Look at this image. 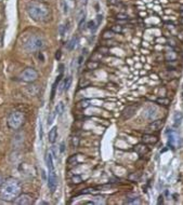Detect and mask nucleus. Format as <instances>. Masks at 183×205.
<instances>
[{
  "mask_svg": "<svg viewBox=\"0 0 183 205\" xmlns=\"http://www.w3.org/2000/svg\"><path fill=\"white\" fill-rule=\"evenodd\" d=\"M109 3H112V5H114V3H116V0H109Z\"/></svg>",
  "mask_w": 183,
  "mask_h": 205,
  "instance_id": "473e14b6",
  "label": "nucleus"
},
{
  "mask_svg": "<svg viewBox=\"0 0 183 205\" xmlns=\"http://www.w3.org/2000/svg\"><path fill=\"white\" fill-rule=\"evenodd\" d=\"M88 28H89L92 33H94V31L97 30V28H98V25L94 23V21H90L89 23H88Z\"/></svg>",
  "mask_w": 183,
  "mask_h": 205,
  "instance_id": "4be33fe9",
  "label": "nucleus"
},
{
  "mask_svg": "<svg viewBox=\"0 0 183 205\" xmlns=\"http://www.w3.org/2000/svg\"><path fill=\"white\" fill-rule=\"evenodd\" d=\"M72 142H73V145H74L75 147H78V145H79V138H78V137H74Z\"/></svg>",
  "mask_w": 183,
  "mask_h": 205,
  "instance_id": "a878e982",
  "label": "nucleus"
},
{
  "mask_svg": "<svg viewBox=\"0 0 183 205\" xmlns=\"http://www.w3.org/2000/svg\"><path fill=\"white\" fill-rule=\"evenodd\" d=\"M164 125V121L163 120H155L152 123H149V126L146 127V130L149 132H153V131H159L162 126Z\"/></svg>",
  "mask_w": 183,
  "mask_h": 205,
  "instance_id": "6e6552de",
  "label": "nucleus"
},
{
  "mask_svg": "<svg viewBox=\"0 0 183 205\" xmlns=\"http://www.w3.org/2000/svg\"><path fill=\"white\" fill-rule=\"evenodd\" d=\"M181 10L183 11V5H181Z\"/></svg>",
  "mask_w": 183,
  "mask_h": 205,
  "instance_id": "72a5a7b5",
  "label": "nucleus"
},
{
  "mask_svg": "<svg viewBox=\"0 0 183 205\" xmlns=\"http://www.w3.org/2000/svg\"><path fill=\"white\" fill-rule=\"evenodd\" d=\"M32 203H33V198H32V195L27 194V193L20 194L14 200V204L17 205H28Z\"/></svg>",
  "mask_w": 183,
  "mask_h": 205,
  "instance_id": "0eeeda50",
  "label": "nucleus"
},
{
  "mask_svg": "<svg viewBox=\"0 0 183 205\" xmlns=\"http://www.w3.org/2000/svg\"><path fill=\"white\" fill-rule=\"evenodd\" d=\"M157 203H158V204H163L164 203V198L162 196V195L158 198V202H157Z\"/></svg>",
  "mask_w": 183,
  "mask_h": 205,
  "instance_id": "c756f323",
  "label": "nucleus"
},
{
  "mask_svg": "<svg viewBox=\"0 0 183 205\" xmlns=\"http://www.w3.org/2000/svg\"><path fill=\"white\" fill-rule=\"evenodd\" d=\"M78 43V38L77 37H74V38H72V39L68 41V43L66 44V48L68 51H72V50H74L76 48V45Z\"/></svg>",
  "mask_w": 183,
  "mask_h": 205,
  "instance_id": "dca6fc26",
  "label": "nucleus"
},
{
  "mask_svg": "<svg viewBox=\"0 0 183 205\" xmlns=\"http://www.w3.org/2000/svg\"><path fill=\"white\" fill-rule=\"evenodd\" d=\"M157 116V109L153 106H149L144 110V117L149 120H153L154 118H156Z\"/></svg>",
  "mask_w": 183,
  "mask_h": 205,
  "instance_id": "1a4fd4ad",
  "label": "nucleus"
},
{
  "mask_svg": "<svg viewBox=\"0 0 183 205\" xmlns=\"http://www.w3.org/2000/svg\"><path fill=\"white\" fill-rule=\"evenodd\" d=\"M113 36H114V33L112 31V30H107V31H105L103 35V38L104 39H107V38H113Z\"/></svg>",
  "mask_w": 183,
  "mask_h": 205,
  "instance_id": "393cba45",
  "label": "nucleus"
},
{
  "mask_svg": "<svg viewBox=\"0 0 183 205\" xmlns=\"http://www.w3.org/2000/svg\"><path fill=\"white\" fill-rule=\"evenodd\" d=\"M61 78H62V75H60L59 77H58V79L55 80L54 84H53V88H52V92H51V99H53V97H54V95H55V89H56V85L59 84V82L61 81Z\"/></svg>",
  "mask_w": 183,
  "mask_h": 205,
  "instance_id": "6ab92c4d",
  "label": "nucleus"
},
{
  "mask_svg": "<svg viewBox=\"0 0 183 205\" xmlns=\"http://www.w3.org/2000/svg\"><path fill=\"white\" fill-rule=\"evenodd\" d=\"M3 177H2V176L0 175V186H2V184H3Z\"/></svg>",
  "mask_w": 183,
  "mask_h": 205,
  "instance_id": "2f4dec72",
  "label": "nucleus"
},
{
  "mask_svg": "<svg viewBox=\"0 0 183 205\" xmlns=\"http://www.w3.org/2000/svg\"><path fill=\"white\" fill-rule=\"evenodd\" d=\"M64 110H65L64 104H63V102H59V104L56 105V107H55V113H56L58 116H62L63 112H64Z\"/></svg>",
  "mask_w": 183,
  "mask_h": 205,
  "instance_id": "a211bd4d",
  "label": "nucleus"
},
{
  "mask_svg": "<svg viewBox=\"0 0 183 205\" xmlns=\"http://www.w3.org/2000/svg\"><path fill=\"white\" fill-rule=\"evenodd\" d=\"M157 137L154 136L153 134H144L142 136V142L143 144H156L157 142Z\"/></svg>",
  "mask_w": 183,
  "mask_h": 205,
  "instance_id": "9d476101",
  "label": "nucleus"
},
{
  "mask_svg": "<svg viewBox=\"0 0 183 205\" xmlns=\"http://www.w3.org/2000/svg\"><path fill=\"white\" fill-rule=\"evenodd\" d=\"M26 10L30 17L36 22H45L49 17V8L42 2H37V1L28 2Z\"/></svg>",
  "mask_w": 183,
  "mask_h": 205,
  "instance_id": "f03ea898",
  "label": "nucleus"
},
{
  "mask_svg": "<svg viewBox=\"0 0 183 205\" xmlns=\"http://www.w3.org/2000/svg\"><path fill=\"white\" fill-rule=\"evenodd\" d=\"M135 110H137V106H128V107L124 110L123 116H124L125 119H129V118H131L133 116Z\"/></svg>",
  "mask_w": 183,
  "mask_h": 205,
  "instance_id": "9b49d317",
  "label": "nucleus"
},
{
  "mask_svg": "<svg viewBox=\"0 0 183 205\" xmlns=\"http://www.w3.org/2000/svg\"><path fill=\"white\" fill-rule=\"evenodd\" d=\"M21 79L25 81V82H35L37 79H38V73L32 67L24 69L22 73H21Z\"/></svg>",
  "mask_w": 183,
  "mask_h": 205,
  "instance_id": "39448f33",
  "label": "nucleus"
},
{
  "mask_svg": "<svg viewBox=\"0 0 183 205\" xmlns=\"http://www.w3.org/2000/svg\"><path fill=\"white\" fill-rule=\"evenodd\" d=\"M181 15H182V16H183V11H182V12H181Z\"/></svg>",
  "mask_w": 183,
  "mask_h": 205,
  "instance_id": "f704fd0d",
  "label": "nucleus"
},
{
  "mask_svg": "<svg viewBox=\"0 0 183 205\" xmlns=\"http://www.w3.org/2000/svg\"><path fill=\"white\" fill-rule=\"evenodd\" d=\"M87 67H88V69H95L99 67V64L97 63V62H94V61H90L87 64Z\"/></svg>",
  "mask_w": 183,
  "mask_h": 205,
  "instance_id": "412c9836",
  "label": "nucleus"
},
{
  "mask_svg": "<svg viewBox=\"0 0 183 205\" xmlns=\"http://www.w3.org/2000/svg\"><path fill=\"white\" fill-rule=\"evenodd\" d=\"M70 83H72V78H70V77H67V78L65 79L64 84H63V90H64V91H68L69 87H70Z\"/></svg>",
  "mask_w": 183,
  "mask_h": 205,
  "instance_id": "aec40b11",
  "label": "nucleus"
},
{
  "mask_svg": "<svg viewBox=\"0 0 183 205\" xmlns=\"http://www.w3.org/2000/svg\"><path fill=\"white\" fill-rule=\"evenodd\" d=\"M182 119H183V114L182 112H176L174 113V116H173V121H174V124H173V126L174 127H179L180 126V124L182 122Z\"/></svg>",
  "mask_w": 183,
  "mask_h": 205,
  "instance_id": "4468645a",
  "label": "nucleus"
},
{
  "mask_svg": "<svg viewBox=\"0 0 183 205\" xmlns=\"http://www.w3.org/2000/svg\"><path fill=\"white\" fill-rule=\"evenodd\" d=\"M117 19H121V20H126V19H128V16L126 14H118L117 15Z\"/></svg>",
  "mask_w": 183,
  "mask_h": 205,
  "instance_id": "c85d7f7f",
  "label": "nucleus"
},
{
  "mask_svg": "<svg viewBox=\"0 0 183 205\" xmlns=\"http://www.w3.org/2000/svg\"><path fill=\"white\" fill-rule=\"evenodd\" d=\"M56 186H58V176L55 173V170H49L48 173V188L49 190L53 193L56 189Z\"/></svg>",
  "mask_w": 183,
  "mask_h": 205,
  "instance_id": "423d86ee",
  "label": "nucleus"
},
{
  "mask_svg": "<svg viewBox=\"0 0 183 205\" xmlns=\"http://www.w3.org/2000/svg\"><path fill=\"white\" fill-rule=\"evenodd\" d=\"M156 102H158V104H160V105H165V106H167V105H169V104H170V101H169L168 98H164V97L158 98Z\"/></svg>",
  "mask_w": 183,
  "mask_h": 205,
  "instance_id": "5701e85b",
  "label": "nucleus"
},
{
  "mask_svg": "<svg viewBox=\"0 0 183 205\" xmlns=\"http://www.w3.org/2000/svg\"><path fill=\"white\" fill-rule=\"evenodd\" d=\"M134 150H135V152H138L139 154H144V153H146V152L149 151L147 147L145 146L144 144H140V145H137V146H135V148H134Z\"/></svg>",
  "mask_w": 183,
  "mask_h": 205,
  "instance_id": "f3484780",
  "label": "nucleus"
},
{
  "mask_svg": "<svg viewBox=\"0 0 183 205\" xmlns=\"http://www.w3.org/2000/svg\"><path fill=\"white\" fill-rule=\"evenodd\" d=\"M25 117L23 112L21 111H13V112L10 113V116L8 117V121H7V124L8 126L10 127L11 130H19L23 123H24Z\"/></svg>",
  "mask_w": 183,
  "mask_h": 205,
  "instance_id": "7ed1b4c3",
  "label": "nucleus"
},
{
  "mask_svg": "<svg viewBox=\"0 0 183 205\" xmlns=\"http://www.w3.org/2000/svg\"><path fill=\"white\" fill-rule=\"evenodd\" d=\"M177 142H178V136H177L176 133L171 131L168 136V146L173 149L174 146H176V144H177Z\"/></svg>",
  "mask_w": 183,
  "mask_h": 205,
  "instance_id": "f8f14e48",
  "label": "nucleus"
},
{
  "mask_svg": "<svg viewBox=\"0 0 183 205\" xmlns=\"http://www.w3.org/2000/svg\"><path fill=\"white\" fill-rule=\"evenodd\" d=\"M70 1H73V0H70Z\"/></svg>",
  "mask_w": 183,
  "mask_h": 205,
  "instance_id": "e433bc0d",
  "label": "nucleus"
},
{
  "mask_svg": "<svg viewBox=\"0 0 183 205\" xmlns=\"http://www.w3.org/2000/svg\"><path fill=\"white\" fill-rule=\"evenodd\" d=\"M73 182L74 184H79V182H81V178L79 176H75V177H73Z\"/></svg>",
  "mask_w": 183,
  "mask_h": 205,
  "instance_id": "bb28decb",
  "label": "nucleus"
},
{
  "mask_svg": "<svg viewBox=\"0 0 183 205\" xmlns=\"http://www.w3.org/2000/svg\"><path fill=\"white\" fill-rule=\"evenodd\" d=\"M111 30H112L113 33H121L123 28H121L120 25H114V26H112V29Z\"/></svg>",
  "mask_w": 183,
  "mask_h": 205,
  "instance_id": "b1692460",
  "label": "nucleus"
},
{
  "mask_svg": "<svg viewBox=\"0 0 183 205\" xmlns=\"http://www.w3.org/2000/svg\"><path fill=\"white\" fill-rule=\"evenodd\" d=\"M97 20H98V22H97V25H100V24H101V22H102V20H103V16L99 14L98 16H97Z\"/></svg>",
  "mask_w": 183,
  "mask_h": 205,
  "instance_id": "cd10ccee",
  "label": "nucleus"
},
{
  "mask_svg": "<svg viewBox=\"0 0 183 205\" xmlns=\"http://www.w3.org/2000/svg\"><path fill=\"white\" fill-rule=\"evenodd\" d=\"M46 161H47V166H48V170H53V168H54L52 152H48V153H47V158H46Z\"/></svg>",
  "mask_w": 183,
  "mask_h": 205,
  "instance_id": "2eb2a0df",
  "label": "nucleus"
},
{
  "mask_svg": "<svg viewBox=\"0 0 183 205\" xmlns=\"http://www.w3.org/2000/svg\"><path fill=\"white\" fill-rule=\"evenodd\" d=\"M56 138H58V127L54 126L50 130L49 134H48V139L51 144H54Z\"/></svg>",
  "mask_w": 183,
  "mask_h": 205,
  "instance_id": "ddd939ff",
  "label": "nucleus"
},
{
  "mask_svg": "<svg viewBox=\"0 0 183 205\" xmlns=\"http://www.w3.org/2000/svg\"><path fill=\"white\" fill-rule=\"evenodd\" d=\"M22 192V186L17 179L8 178L3 181L0 190V198L3 201H14Z\"/></svg>",
  "mask_w": 183,
  "mask_h": 205,
  "instance_id": "f257e3e1",
  "label": "nucleus"
},
{
  "mask_svg": "<svg viewBox=\"0 0 183 205\" xmlns=\"http://www.w3.org/2000/svg\"><path fill=\"white\" fill-rule=\"evenodd\" d=\"M61 36H64V26H61Z\"/></svg>",
  "mask_w": 183,
  "mask_h": 205,
  "instance_id": "7c9ffc66",
  "label": "nucleus"
},
{
  "mask_svg": "<svg viewBox=\"0 0 183 205\" xmlns=\"http://www.w3.org/2000/svg\"><path fill=\"white\" fill-rule=\"evenodd\" d=\"M45 41L39 36H32L24 44V48L28 52H36L44 48Z\"/></svg>",
  "mask_w": 183,
  "mask_h": 205,
  "instance_id": "20e7f679",
  "label": "nucleus"
},
{
  "mask_svg": "<svg viewBox=\"0 0 183 205\" xmlns=\"http://www.w3.org/2000/svg\"><path fill=\"white\" fill-rule=\"evenodd\" d=\"M182 24H183V17H182Z\"/></svg>",
  "mask_w": 183,
  "mask_h": 205,
  "instance_id": "c9c22d12",
  "label": "nucleus"
}]
</instances>
